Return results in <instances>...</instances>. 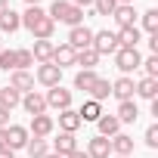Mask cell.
<instances>
[{
  "mask_svg": "<svg viewBox=\"0 0 158 158\" xmlns=\"http://www.w3.org/2000/svg\"><path fill=\"white\" fill-rule=\"evenodd\" d=\"M133 93L152 102V99L158 96V77H143V81H136V90H133Z\"/></svg>",
  "mask_w": 158,
  "mask_h": 158,
  "instance_id": "23",
  "label": "cell"
},
{
  "mask_svg": "<svg viewBox=\"0 0 158 158\" xmlns=\"http://www.w3.org/2000/svg\"><path fill=\"white\" fill-rule=\"evenodd\" d=\"M143 68H146V77H158V56L143 59Z\"/></svg>",
  "mask_w": 158,
  "mask_h": 158,
  "instance_id": "35",
  "label": "cell"
},
{
  "mask_svg": "<svg viewBox=\"0 0 158 158\" xmlns=\"http://www.w3.org/2000/svg\"><path fill=\"white\" fill-rule=\"evenodd\" d=\"M0 158H16V152L13 149H0Z\"/></svg>",
  "mask_w": 158,
  "mask_h": 158,
  "instance_id": "41",
  "label": "cell"
},
{
  "mask_svg": "<svg viewBox=\"0 0 158 158\" xmlns=\"http://www.w3.org/2000/svg\"><path fill=\"white\" fill-rule=\"evenodd\" d=\"M19 28H22V16H19V13L6 10L3 16H0V31H6V34H13V31H19Z\"/></svg>",
  "mask_w": 158,
  "mask_h": 158,
  "instance_id": "27",
  "label": "cell"
},
{
  "mask_svg": "<svg viewBox=\"0 0 158 158\" xmlns=\"http://www.w3.org/2000/svg\"><path fill=\"white\" fill-rule=\"evenodd\" d=\"M25 152H28V158H44V155L50 152V143H47V139L31 136V139H28V146H25Z\"/></svg>",
  "mask_w": 158,
  "mask_h": 158,
  "instance_id": "29",
  "label": "cell"
},
{
  "mask_svg": "<svg viewBox=\"0 0 158 158\" xmlns=\"http://www.w3.org/2000/svg\"><path fill=\"white\" fill-rule=\"evenodd\" d=\"M68 47H71V50H87V47H93V31H90L87 25H74V28L68 31Z\"/></svg>",
  "mask_w": 158,
  "mask_h": 158,
  "instance_id": "5",
  "label": "cell"
},
{
  "mask_svg": "<svg viewBox=\"0 0 158 158\" xmlns=\"http://www.w3.org/2000/svg\"><path fill=\"white\" fill-rule=\"evenodd\" d=\"M6 10H10V0H0V16H3Z\"/></svg>",
  "mask_w": 158,
  "mask_h": 158,
  "instance_id": "42",
  "label": "cell"
},
{
  "mask_svg": "<svg viewBox=\"0 0 158 158\" xmlns=\"http://www.w3.org/2000/svg\"><path fill=\"white\" fill-rule=\"evenodd\" d=\"M53 130H56V121H53L50 115H34V118H31V127H28V133H31V136L47 139Z\"/></svg>",
  "mask_w": 158,
  "mask_h": 158,
  "instance_id": "9",
  "label": "cell"
},
{
  "mask_svg": "<svg viewBox=\"0 0 158 158\" xmlns=\"http://www.w3.org/2000/svg\"><path fill=\"white\" fill-rule=\"evenodd\" d=\"M87 155L90 158H112V143L106 136H93L87 143Z\"/></svg>",
  "mask_w": 158,
  "mask_h": 158,
  "instance_id": "18",
  "label": "cell"
},
{
  "mask_svg": "<svg viewBox=\"0 0 158 158\" xmlns=\"http://www.w3.org/2000/svg\"><path fill=\"white\" fill-rule=\"evenodd\" d=\"M81 124H84V121H81V115H77L74 109H62V112H59V130H62V133H77Z\"/></svg>",
  "mask_w": 158,
  "mask_h": 158,
  "instance_id": "14",
  "label": "cell"
},
{
  "mask_svg": "<svg viewBox=\"0 0 158 158\" xmlns=\"http://www.w3.org/2000/svg\"><path fill=\"white\" fill-rule=\"evenodd\" d=\"M112 16H115L118 28H133V25H136V10H133L130 3H118Z\"/></svg>",
  "mask_w": 158,
  "mask_h": 158,
  "instance_id": "15",
  "label": "cell"
},
{
  "mask_svg": "<svg viewBox=\"0 0 158 158\" xmlns=\"http://www.w3.org/2000/svg\"><path fill=\"white\" fill-rule=\"evenodd\" d=\"M96 127H99V136H106V139H112L115 133H121V121L115 115H99Z\"/></svg>",
  "mask_w": 158,
  "mask_h": 158,
  "instance_id": "20",
  "label": "cell"
},
{
  "mask_svg": "<svg viewBox=\"0 0 158 158\" xmlns=\"http://www.w3.org/2000/svg\"><path fill=\"white\" fill-rule=\"evenodd\" d=\"M10 87L19 90L22 96L31 93V90H34V74H31V71H13V74H10Z\"/></svg>",
  "mask_w": 158,
  "mask_h": 158,
  "instance_id": "13",
  "label": "cell"
},
{
  "mask_svg": "<svg viewBox=\"0 0 158 158\" xmlns=\"http://www.w3.org/2000/svg\"><path fill=\"white\" fill-rule=\"evenodd\" d=\"M19 102H22V93H19V90H13V87H0V106H3L6 112L16 109Z\"/></svg>",
  "mask_w": 158,
  "mask_h": 158,
  "instance_id": "28",
  "label": "cell"
},
{
  "mask_svg": "<svg viewBox=\"0 0 158 158\" xmlns=\"http://www.w3.org/2000/svg\"><path fill=\"white\" fill-rule=\"evenodd\" d=\"M109 96H112V84L106 81V77H96L93 87H90V99H93V102H102V99H109Z\"/></svg>",
  "mask_w": 158,
  "mask_h": 158,
  "instance_id": "26",
  "label": "cell"
},
{
  "mask_svg": "<svg viewBox=\"0 0 158 158\" xmlns=\"http://www.w3.org/2000/svg\"><path fill=\"white\" fill-rule=\"evenodd\" d=\"M115 37H118V47H124V50H133V47L143 40V31H139L136 25H133V28H118V34H115Z\"/></svg>",
  "mask_w": 158,
  "mask_h": 158,
  "instance_id": "17",
  "label": "cell"
},
{
  "mask_svg": "<svg viewBox=\"0 0 158 158\" xmlns=\"http://www.w3.org/2000/svg\"><path fill=\"white\" fill-rule=\"evenodd\" d=\"M19 106H22L31 118H34V115H47V99H44L40 93H34V90H31V93H25Z\"/></svg>",
  "mask_w": 158,
  "mask_h": 158,
  "instance_id": "11",
  "label": "cell"
},
{
  "mask_svg": "<svg viewBox=\"0 0 158 158\" xmlns=\"http://www.w3.org/2000/svg\"><path fill=\"white\" fill-rule=\"evenodd\" d=\"M109 143H112V155H121V158H130V155H133V136L115 133Z\"/></svg>",
  "mask_w": 158,
  "mask_h": 158,
  "instance_id": "16",
  "label": "cell"
},
{
  "mask_svg": "<svg viewBox=\"0 0 158 158\" xmlns=\"http://www.w3.org/2000/svg\"><path fill=\"white\" fill-rule=\"evenodd\" d=\"M115 6H118V0H93L96 16H112V13H115Z\"/></svg>",
  "mask_w": 158,
  "mask_h": 158,
  "instance_id": "34",
  "label": "cell"
},
{
  "mask_svg": "<svg viewBox=\"0 0 158 158\" xmlns=\"http://www.w3.org/2000/svg\"><path fill=\"white\" fill-rule=\"evenodd\" d=\"M115 118H118L121 124H133V121L139 118V109H136V102H133V99H124V102H118V112H115Z\"/></svg>",
  "mask_w": 158,
  "mask_h": 158,
  "instance_id": "19",
  "label": "cell"
},
{
  "mask_svg": "<svg viewBox=\"0 0 158 158\" xmlns=\"http://www.w3.org/2000/svg\"><path fill=\"white\" fill-rule=\"evenodd\" d=\"M74 53H77V50H71L68 44L56 47V50H53V65H56V68H68V65H74Z\"/></svg>",
  "mask_w": 158,
  "mask_h": 158,
  "instance_id": "22",
  "label": "cell"
},
{
  "mask_svg": "<svg viewBox=\"0 0 158 158\" xmlns=\"http://www.w3.org/2000/svg\"><path fill=\"white\" fill-rule=\"evenodd\" d=\"M0 71H16V50H0Z\"/></svg>",
  "mask_w": 158,
  "mask_h": 158,
  "instance_id": "33",
  "label": "cell"
},
{
  "mask_svg": "<svg viewBox=\"0 0 158 158\" xmlns=\"http://www.w3.org/2000/svg\"><path fill=\"white\" fill-rule=\"evenodd\" d=\"M143 28H146V34H158V10L143 13Z\"/></svg>",
  "mask_w": 158,
  "mask_h": 158,
  "instance_id": "31",
  "label": "cell"
},
{
  "mask_svg": "<svg viewBox=\"0 0 158 158\" xmlns=\"http://www.w3.org/2000/svg\"><path fill=\"white\" fill-rule=\"evenodd\" d=\"M146 146L149 149H158V124H149L146 127Z\"/></svg>",
  "mask_w": 158,
  "mask_h": 158,
  "instance_id": "36",
  "label": "cell"
},
{
  "mask_svg": "<svg viewBox=\"0 0 158 158\" xmlns=\"http://www.w3.org/2000/svg\"><path fill=\"white\" fill-rule=\"evenodd\" d=\"M28 139H31V133H28V127H22V124H10L6 127V149H25L28 146Z\"/></svg>",
  "mask_w": 158,
  "mask_h": 158,
  "instance_id": "7",
  "label": "cell"
},
{
  "mask_svg": "<svg viewBox=\"0 0 158 158\" xmlns=\"http://www.w3.org/2000/svg\"><path fill=\"white\" fill-rule=\"evenodd\" d=\"M37 81L44 84V87H59L62 84V68H56L53 62H44V65H37Z\"/></svg>",
  "mask_w": 158,
  "mask_h": 158,
  "instance_id": "8",
  "label": "cell"
},
{
  "mask_svg": "<svg viewBox=\"0 0 158 158\" xmlns=\"http://www.w3.org/2000/svg\"><path fill=\"white\" fill-rule=\"evenodd\" d=\"M0 149H6V127H0Z\"/></svg>",
  "mask_w": 158,
  "mask_h": 158,
  "instance_id": "40",
  "label": "cell"
},
{
  "mask_svg": "<svg viewBox=\"0 0 158 158\" xmlns=\"http://www.w3.org/2000/svg\"><path fill=\"white\" fill-rule=\"evenodd\" d=\"M115 158H121V155H115Z\"/></svg>",
  "mask_w": 158,
  "mask_h": 158,
  "instance_id": "48",
  "label": "cell"
},
{
  "mask_svg": "<svg viewBox=\"0 0 158 158\" xmlns=\"http://www.w3.org/2000/svg\"><path fill=\"white\" fill-rule=\"evenodd\" d=\"M53 50H56V44L53 40H34V47H31V56L44 65V62H53Z\"/></svg>",
  "mask_w": 158,
  "mask_h": 158,
  "instance_id": "21",
  "label": "cell"
},
{
  "mask_svg": "<svg viewBox=\"0 0 158 158\" xmlns=\"http://www.w3.org/2000/svg\"><path fill=\"white\" fill-rule=\"evenodd\" d=\"M31 65H34L31 50H16V71H28Z\"/></svg>",
  "mask_w": 158,
  "mask_h": 158,
  "instance_id": "32",
  "label": "cell"
},
{
  "mask_svg": "<svg viewBox=\"0 0 158 158\" xmlns=\"http://www.w3.org/2000/svg\"><path fill=\"white\" fill-rule=\"evenodd\" d=\"M93 50L99 56H115L118 53V37L115 31H93Z\"/></svg>",
  "mask_w": 158,
  "mask_h": 158,
  "instance_id": "4",
  "label": "cell"
},
{
  "mask_svg": "<svg viewBox=\"0 0 158 158\" xmlns=\"http://www.w3.org/2000/svg\"><path fill=\"white\" fill-rule=\"evenodd\" d=\"M81 121H99V115H102V106L99 102H93V99H87L84 106H81Z\"/></svg>",
  "mask_w": 158,
  "mask_h": 158,
  "instance_id": "30",
  "label": "cell"
},
{
  "mask_svg": "<svg viewBox=\"0 0 158 158\" xmlns=\"http://www.w3.org/2000/svg\"><path fill=\"white\" fill-rule=\"evenodd\" d=\"M22 25L34 34V40H50L53 37V31H56V22L47 16V10H40V6H28L25 13H22Z\"/></svg>",
  "mask_w": 158,
  "mask_h": 158,
  "instance_id": "1",
  "label": "cell"
},
{
  "mask_svg": "<svg viewBox=\"0 0 158 158\" xmlns=\"http://www.w3.org/2000/svg\"><path fill=\"white\" fill-rule=\"evenodd\" d=\"M149 50H152V56H158V34H149Z\"/></svg>",
  "mask_w": 158,
  "mask_h": 158,
  "instance_id": "37",
  "label": "cell"
},
{
  "mask_svg": "<svg viewBox=\"0 0 158 158\" xmlns=\"http://www.w3.org/2000/svg\"><path fill=\"white\" fill-rule=\"evenodd\" d=\"M74 65H84V68H90V71H93V68L99 65V53H96L93 47L77 50V53H74Z\"/></svg>",
  "mask_w": 158,
  "mask_h": 158,
  "instance_id": "24",
  "label": "cell"
},
{
  "mask_svg": "<svg viewBox=\"0 0 158 158\" xmlns=\"http://www.w3.org/2000/svg\"><path fill=\"white\" fill-rule=\"evenodd\" d=\"M47 16H50L53 22H65L68 28L84 25V10H81V6H74V3H68V0H53V6H50Z\"/></svg>",
  "mask_w": 158,
  "mask_h": 158,
  "instance_id": "2",
  "label": "cell"
},
{
  "mask_svg": "<svg viewBox=\"0 0 158 158\" xmlns=\"http://www.w3.org/2000/svg\"><path fill=\"white\" fill-rule=\"evenodd\" d=\"M0 50H3V40H0Z\"/></svg>",
  "mask_w": 158,
  "mask_h": 158,
  "instance_id": "47",
  "label": "cell"
},
{
  "mask_svg": "<svg viewBox=\"0 0 158 158\" xmlns=\"http://www.w3.org/2000/svg\"><path fill=\"white\" fill-rule=\"evenodd\" d=\"M68 3H74V6H81V10H84V6H93V0H68Z\"/></svg>",
  "mask_w": 158,
  "mask_h": 158,
  "instance_id": "39",
  "label": "cell"
},
{
  "mask_svg": "<svg viewBox=\"0 0 158 158\" xmlns=\"http://www.w3.org/2000/svg\"><path fill=\"white\" fill-rule=\"evenodd\" d=\"M53 152L62 155V158H68L71 152H77V139H74V133H62V130H59V136L53 139Z\"/></svg>",
  "mask_w": 158,
  "mask_h": 158,
  "instance_id": "12",
  "label": "cell"
},
{
  "mask_svg": "<svg viewBox=\"0 0 158 158\" xmlns=\"http://www.w3.org/2000/svg\"><path fill=\"white\" fill-rule=\"evenodd\" d=\"M96 71H90V68H81L74 74V90H84V93H90V87H93V81H96Z\"/></svg>",
  "mask_w": 158,
  "mask_h": 158,
  "instance_id": "25",
  "label": "cell"
},
{
  "mask_svg": "<svg viewBox=\"0 0 158 158\" xmlns=\"http://www.w3.org/2000/svg\"><path fill=\"white\" fill-rule=\"evenodd\" d=\"M25 3H28V6H37V3H40V0H25Z\"/></svg>",
  "mask_w": 158,
  "mask_h": 158,
  "instance_id": "45",
  "label": "cell"
},
{
  "mask_svg": "<svg viewBox=\"0 0 158 158\" xmlns=\"http://www.w3.org/2000/svg\"><path fill=\"white\" fill-rule=\"evenodd\" d=\"M68 158H90V155H87V152H71Z\"/></svg>",
  "mask_w": 158,
  "mask_h": 158,
  "instance_id": "43",
  "label": "cell"
},
{
  "mask_svg": "<svg viewBox=\"0 0 158 158\" xmlns=\"http://www.w3.org/2000/svg\"><path fill=\"white\" fill-rule=\"evenodd\" d=\"M118 3H130V6H133V3H136V0H118Z\"/></svg>",
  "mask_w": 158,
  "mask_h": 158,
  "instance_id": "46",
  "label": "cell"
},
{
  "mask_svg": "<svg viewBox=\"0 0 158 158\" xmlns=\"http://www.w3.org/2000/svg\"><path fill=\"white\" fill-rule=\"evenodd\" d=\"M44 99H47V109H59V112L62 109H71V90H65L62 84L59 87H50V93Z\"/></svg>",
  "mask_w": 158,
  "mask_h": 158,
  "instance_id": "6",
  "label": "cell"
},
{
  "mask_svg": "<svg viewBox=\"0 0 158 158\" xmlns=\"http://www.w3.org/2000/svg\"><path fill=\"white\" fill-rule=\"evenodd\" d=\"M44 158H62V155H56V152H47V155H44Z\"/></svg>",
  "mask_w": 158,
  "mask_h": 158,
  "instance_id": "44",
  "label": "cell"
},
{
  "mask_svg": "<svg viewBox=\"0 0 158 158\" xmlns=\"http://www.w3.org/2000/svg\"><path fill=\"white\" fill-rule=\"evenodd\" d=\"M115 65L121 68V74H130V71H136V68L143 65V56H139V50H136V47H133V50L118 47V53H115Z\"/></svg>",
  "mask_w": 158,
  "mask_h": 158,
  "instance_id": "3",
  "label": "cell"
},
{
  "mask_svg": "<svg viewBox=\"0 0 158 158\" xmlns=\"http://www.w3.org/2000/svg\"><path fill=\"white\" fill-rule=\"evenodd\" d=\"M0 127H10V112L0 106Z\"/></svg>",
  "mask_w": 158,
  "mask_h": 158,
  "instance_id": "38",
  "label": "cell"
},
{
  "mask_svg": "<svg viewBox=\"0 0 158 158\" xmlns=\"http://www.w3.org/2000/svg\"><path fill=\"white\" fill-rule=\"evenodd\" d=\"M133 90H136V84H133V77H130V74H121L118 81L112 84V96H115L118 102H124V99H133Z\"/></svg>",
  "mask_w": 158,
  "mask_h": 158,
  "instance_id": "10",
  "label": "cell"
}]
</instances>
